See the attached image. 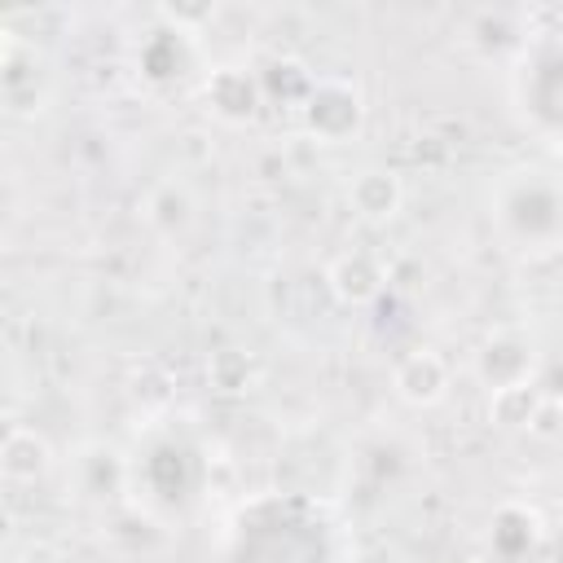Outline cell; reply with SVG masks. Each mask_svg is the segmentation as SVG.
I'll use <instances>...</instances> for the list:
<instances>
[{"label": "cell", "instance_id": "obj_10", "mask_svg": "<svg viewBox=\"0 0 563 563\" xmlns=\"http://www.w3.org/2000/svg\"><path fill=\"white\" fill-rule=\"evenodd\" d=\"M207 378H211V387H220V391H246V383H251V361H246V352L220 347V352L207 361Z\"/></svg>", "mask_w": 563, "mask_h": 563}, {"label": "cell", "instance_id": "obj_7", "mask_svg": "<svg viewBox=\"0 0 563 563\" xmlns=\"http://www.w3.org/2000/svg\"><path fill=\"white\" fill-rule=\"evenodd\" d=\"M400 198H405L400 180H396L391 172H383V167H365V172H356L352 185H347L352 211H356L361 220H369V224L391 220V216L400 211Z\"/></svg>", "mask_w": 563, "mask_h": 563}, {"label": "cell", "instance_id": "obj_4", "mask_svg": "<svg viewBox=\"0 0 563 563\" xmlns=\"http://www.w3.org/2000/svg\"><path fill=\"white\" fill-rule=\"evenodd\" d=\"M391 387H396V396H400L405 405L427 409V405H435V400L449 391V365H444V361H440L431 347L409 352V356L396 365Z\"/></svg>", "mask_w": 563, "mask_h": 563}, {"label": "cell", "instance_id": "obj_8", "mask_svg": "<svg viewBox=\"0 0 563 563\" xmlns=\"http://www.w3.org/2000/svg\"><path fill=\"white\" fill-rule=\"evenodd\" d=\"M541 387L528 378V383H506V387H493L488 391V422H497L501 431H519L532 422L537 405H541Z\"/></svg>", "mask_w": 563, "mask_h": 563}, {"label": "cell", "instance_id": "obj_6", "mask_svg": "<svg viewBox=\"0 0 563 563\" xmlns=\"http://www.w3.org/2000/svg\"><path fill=\"white\" fill-rule=\"evenodd\" d=\"M325 282L334 290L339 303H369L378 290H383V268L369 251H343L330 268H325Z\"/></svg>", "mask_w": 563, "mask_h": 563}, {"label": "cell", "instance_id": "obj_9", "mask_svg": "<svg viewBox=\"0 0 563 563\" xmlns=\"http://www.w3.org/2000/svg\"><path fill=\"white\" fill-rule=\"evenodd\" d=\"M145 220H150L163 238H172V233H180V229L194 220V202H189V194H185L176 180H163V185L150 194V202H145Z\"/></svg>", "mask_w": 563, "mask_h": 563}, {"label": "cell", "instance_id": "obj_2", "mask_svg": "<svg viewBox=\"0 0 563 563\" xmlns=\"http://www.w3.org/2000/svg\"><path fill=\"white\" fill-rule=\"evenodd\" d=\"M207 106H211V114L216 119H224V123H246V119H255V110H260V101H264V88H260V79L251 75V70H242V66H216L211 75H207Z\"/></svg>", "mask_w": 563, "mask_h": 563}, {"label": "cell", "instance_id": "obj_11", "mask_svg": "<svg viewBox=\"0 0 563 563\" xmlns=\"http://www.w3.org/2000/svg\"><path fill=\"white\" fill-rule=\"evenodd\" d=\"M528 431H532V435H541V440L563 435V400H559V396H541V405H537V413H532Z\"/></svg>", "mask_w": 563, "mask_h": 563}, {"label": "cell", "instance_id": "obj_5", "mask_svg": "<svg viewBox=\"0 0 563 563\" xmlns=\"http://www.w3.org/2000/svg\"><path fill=\"white\" fill-rule=\"evenodd\" d=\"M53 466V449L35 427H9L0 440V471L13 484H35Z\"/></svg>", "mask_w": 563, "mask_h": 563}, {"label": "cell", "instance_id": "obj_1", "mask_svg": "<svg viewBox=\"0 0 563 563\" xmlns=\"http://www.w3.org/2000/svg\"><path fill=\"white\" fill-rule=\"evenodd\" d=\"M303 119H308V132L317 141H343L361 123V92L352 84H343V79H325V84H317L308 92Z\"/></svg>", "mask_w": 563, "mask_h": 563}, {"label": "cell", "instance_id": "obj_3", "mask_svg": "<svg viewBox=\"0 0 563 563\" xmlns=\"http://www.w3.org/2000/svg\"><path fill=\"white\" fill-rule=\"evenodd\" d=\"M532 361H537L532 343H528L523 334H510V330L493 334V339L475 352V369H479V378L488 383V391H493V387H506V383H528Z\"/></svg>", "mask_w": 563, "mask_h": 563}]
</instances>
